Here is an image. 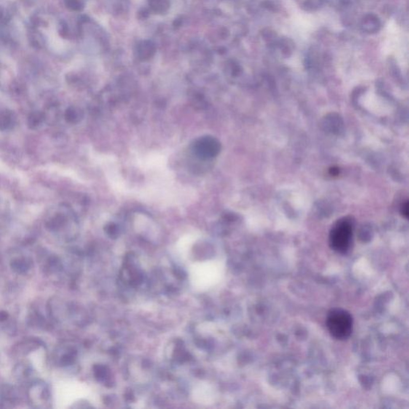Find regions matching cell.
<instances>
[{"instance_id": "277c9868", "label": "cell", "mask_w": 409, "mask_h": 409, "mask_svg": "<svg viewBox=\"0 0 409 409\" xmlns=\"http://www.w3.org/2000/svg\"><path fill=\"white\" fill-rule=\"evenodd\" d=\"M12 267L18 273H23L27 272L28 270H30V261L25 258L15 259L12 261Z\"/></svg>"}, {"instance_id": "3957f363", "label": "cell", "mask_w": 409, "mask_h": 409, "mask_svg": "<svg viewBox=\"0 0 409 409\" xmlns=\"http://www.w3.org/2000/svg\"><path fill=\"white\" fill-rule=\"evenodd\" d=\"M30 398L34 404L46 402L50 397L48 387L44 383H37L31 385Z\"/></svg>"}, {"instance_id": "9c48e42d", "label": "cell", "mask_w": 409, "mask_h": 409, "mask_svg": "<svg viewBox=\"0 0 409 409\" xmlns=\"http://www.w3.org/2000/svg\"><path fill=\"white\" fill-rule=\"evenodd\" d=\"M402 214L405 217H409V204H408V202H406L405 206H403Z\"/></svg>"}, {"instance_id": "6da1fadb", "label": "cell", "mask_w": 409, "mask_h": 409, "mask_svg": "<svg viewBox=\"0 0 409 409\" xmlns=\"http://www.w3.org/2000/svg\"><path fill=\"white\" fill-rule=\"evenodd\" d=\"M328 329L334 338L343 341L349 337L352 333L353 320L348 312L343 309H333L327 316Z\"/></svg>"}, {"instance_id": "8992f818", "label": "cell", "mask_w": 409, "mask_h": 409, "mask_svg": "<svg viewBox=\"0 0 409 409\" xmlns=\"http://www.w3.org/2000/svg\"><path fill=\"white\" fill-rule=\"evenodd\" d=\"M45 120V115L41 112H34L30 115L28 119V123L32 128H36L40 126Z\"/></svg>"}, {"instance_id": "52a82bcc", "label": "cell", "mask_w": 409, "mask_h": 409, "mask_svg": "<svg viewBox=\"0 0 409 409\" xmlns=\"http://www.w3.org/2000/svg\"><path fill=\"white\" fill-rule=\"evenodd\" d=\"M138 53L142 55V57L151 56L154 53V46L151 42H143L139 46Z\"/></svg>"}, {"instance_id": "7a4b0ae2", "label": "cell", "mask_w": 409, "mask_h": 409, "mask_svg": "<svg viewBox=\"0 0 409 409\" xmlns=\"http://www.w3.org/2000/svg\"><path fill=\"white\" fill-rule=\"evenodd\" d=\"M352 222L348 220H340L336 222L329 234V244L332 249L340 254H346L352 243Z\"/></svg>"}, {"instance_id": "ba28073f", "label": "cell", "mask_w": 409, "mask_h": 409, "mask_svg": "<svg viewBox=\"0 0 409 409\" xmlns=\"http://www.w3.org/2000/svg\"><path fill=\"white\" fill-rule=\"evenodd\" d=\"M150 4L155 12H163L169 7L168 0H150Z\"/></svg>"}, {"instance_id": "5b68a950", "label": "cell", "mask_w": 409, "mask_h": 409, "mask_svg": "<svg viewBox=\"0 0 409 409\" xmlns=\"http://www.w3.org/2000/svg\"><path fill=\"white\" fill-rule=\"evenodd\" d=\"M14 124V118L12 113L5 111L0 114V130L5 131L11 128Z\"/></svg>"}]
</instances>
